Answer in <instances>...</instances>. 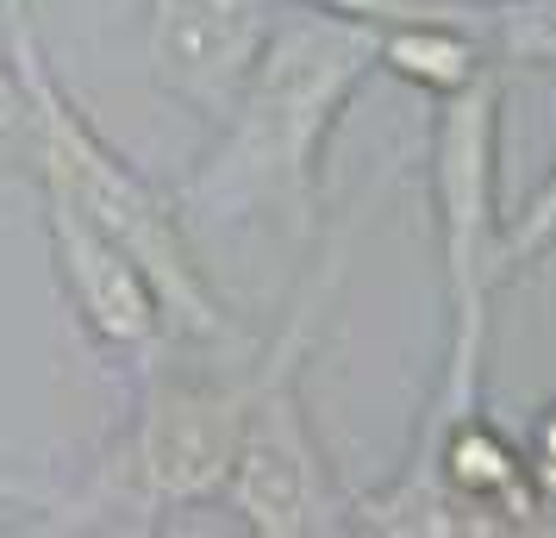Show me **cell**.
Segmentation results:
<instances>
[{"mask_svg": "<svg viewBox=\"0 0 556 538\" xmlns=\"http://www.w3.org/2000/svg\"><path fill=\"white\" fill-rule=\"evenodd\" d=\"M526 470H531V488H538V508H556V408H544V420L531 426Z\"/></svg>", "mask_w": 556, "mask_h": 538, "instance_id": "12", "label": "cell"}, {"mask_svg": "<svg viewBox=\"0 0 556 538\" xmlns=\"http://www.w3.org/2000/svg\"><path fill=\"white\" fill-rule=\"evenodd\" d=\"M7 7V32H13V63L26 76V101H31V138H26V163L45 188H63L70 201L94 220L101 232H113L138 270L151 276L169 338L188 345H213V351H244V333L231 326V313L219 308V295L206 288L201 263L188 251V226H181L176 195H163L138 163L106 145L101 132L81 120V107L70 101V88L56 82L51 57L38 45L26 0H0Z\"/></svg>", "mask_w": 556, "mask_h": 538, "instance_id": "2", "label": "cell"}, {"mask_svg": "<svg viewBox=\"0 0 556 538\" xmlns=\"http://www.w3.org/2000/svg\"><path fill=\"white\" fill-rule=\"evenodd\" d=\"M494 145H501V82L494 70L438 95L431 126V207H438V257H444V308L451 345L444 376L431 388L426 420L413 433V458L481 413V363H488V301L501 288V207H494Z\"/></svg>", "mask_w": 556, "mask_h": 538, "instance_id": "3", "label": "cell"}, {"mask_svg": "<svg viewBox=\"0 0 556 538\" xmlns=\"http://www.w3.org/2000/svg\"><path fill=\"white\" fill-rule=\"evenodd\" d=\"M376 45V20L319 13V7H301V20L269 32L231 113L219 120V145L181 182V226L188 213L206 226L256 220L294 245H313L326 138L344 101L381 70Z\"/></svg>", "mask_w": 556, "mask_h": 538, "instance_id": "1", "label": "cell"}, {"mask_svg": "<svg viewBox=\"0 0 556 538\" xmlns=\"http://www.w3.org/2000/svg\"><path fill=\"white\" fill-rule=\"evenodd\" d=\"M244 363L251 351L238 358V370H188L163 358L138 370V413L101 463V501L138 520L219 501L244 433Z\"/></svg>", "mask_w": 556, "mask_h": 538, "instance_id": "5", "label": "cell"}, {"mask_svg": "<svg viewBox=\"0 0 556 538\" xmlns=\"http://www.w3.org/2000/svg\"><path fill=\"white\" fill-rule=\"evenodd\" d=\"M551 245H556V163H551V176L538 182V195L513 213V226L501 220V283L513 270L538 263Z\"/></svg>", "mask_w": 556, "mask_h": 538, "instance_id": "10", "label": "cell"}, {"mask_svg": "<svg viewBox=\"0 0 556 538\" xmlns=\"http://www.w3.org/2000/svg\"><path fill=\"white\" fill-rule=\"evenodd\" d=\"M31 138V101H26V76L13 57H0V163L26 157Z\"/></svg>", "mask_w": 556, "mask_h": 538, "instance_id": "11", "label": "cell"}, {"mask_svg": "<svg viewBox=\"0 0 556 538\" xmlns=\"http://www.w3.org/2000/svg\"><path fill=\"white\" fill-rule=\"evenodd\" d=\"M463 26L481 38V51L501 63H538L556 70V0H469Z\"/></svg>", "mask_w": 556, "mask_h": 538, "instance_id": "9", "label": "cell"}, {"mask_svg": "<svg viewBox=\"0 0 556 538\" xmlns=\"http://www.w3.org/2000/svg\"><path fill=\"white\" fill-rule=\"evenodd\" d=\"M376 57L388 76L413 82L426 95H451V88H463L469 76L488 70L481 38L456 20H394V26H381Z\"/></svg>", "mask_w": 556, "mask_h": 538, "instance_id": "8", "label": "cell"}, {"mask_svg": "<svg viewBox=\"0 0 556 538\" xmlns=\"http://www.w3.org/2000/svg\"><path fill=\"white\" fill-rule=\"evenodd\" d=\"M319 270H306L294 308L281 313L276 338L251 351L244 376V433H238V458L226 476V501L251 533L263 538H326V533H351V495L338 488L326 451L313 438L306 420V395L301 376L313 363V338L326 326V301L338 276H344V232L331 238L326 251L313 257Z\"/></svg>", "mask_w": 556, "mask_h": 538, "instance_id": "4", "label": "cell"}, {"mask_svg": "<svg viewBox=\"0 0 556 538\" xmlns=\"http://www.w3.org/2000/svg\"><path fill=\"white\" fill-rule=\"evenodd\" d=\"M38 201H45V232H51L56 288H63L70 313H76V326L94 338V351L126 363L131 376L151 370L163 358V345H169V320H163L151 276L138 270V257L113 232L94 226L63 188L38 182Z\"/></svg>", "mask_w": 556, "mask_h": 538, "instance_id": "6", "label": "cell"}, {"mask_svg": "<svg viewBox=\"0 0 556 538\" xmlns=\"http://www.w3.org/2000/svg\"><path fill=\"white\" fill-rule=\"evenodd\" d=\"M263 38V0H151V82L219 126Z\"/></svg>", "mask_w": 556, "mask_h": 538, "instance_id": "7", "label": "cell"}]
</instances>
